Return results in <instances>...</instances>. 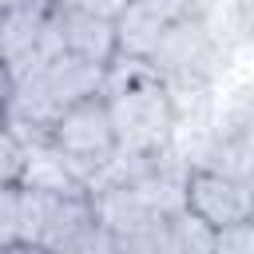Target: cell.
Masks as SVG:
<instances>
[{"label": "cell", "instance_id": "obj_2", "mask_svg": "<svg viewBox=\"0 0 254 254\" xmlns=\"http://www.w3.org/2000/svg\"><path fill=\"white\" fill-rule=\"evenodd\" d=\"M107 83V67L91 64L83 56H56L52 64H40L28 71L8 95H4V119L28 131L52 135V127L83 99L99 95Z\"/></svg>", "mask_w": 254, "mask_h": 254}, {"label": "cell", "instance_id": "obj_7", "mask_svg": "<svg viewBox=\"0 0 254 254\" xmlns=\"http://www.w3.org/2000/svg\"><path fill=\"white\" fill-rule=\"evenodd\" d=\"M187 206L194 214H202L210 226H218V230L222 226H234V222H246L250 218V206H254V183L190 163V175H187Z\"/></svg>", "mask_w": 254, "mask_h": 254}, {"label": "cell", "instance_id": "obj_10", "mask_svg": "<svg viewBox=\"0 0 254 254\" xmlns=\"http://www.w3.org/2000/svg\"><path fill=\"white\" fill-rule=\"evenodd\" d=\"M171 218H155V222H147V226H139L131 234H119L115 238V254H179Z\"/></svg>", "mask_w": 254, "mask_h": 254}, {"label": "cell", "instance_id": "obj_5", "mask_svg": "<svg viewBox=\"0 0 254 254\" xmlns=\"http://www.w3.org/2000/svg\"><path fill=\"white\" fill-rule=\"evenodd\" d=\"M52 143L60 147V155L67 159V167L87 183H91L119 159V135H115V119L107 107V95H91L83 103H75L56 127H52Z\"/></svg>", "mask_w": 254, "mask_h": 254}, {"label": "cell", "instance_id": "obj_4", "mask_svg": "<svg viewBox=\"0 0 254 254\" xmlns=\"http://www.w3.org/2000/svg\"><path fill=\"white\" fill-rule=\"evenodd\" d=\"M151 64L167 79V87L175 91L179 107H183L187 95L198 99V103H206L210 87H214V75L222 67V44H218V36L210 28V12L179 20L159 40V48L151 52Z\"/></svg>", "mask_w": 254, "mask_h": 254}, {"label": "cell", "instance_id": "obj_18", "mask_svg": "<svg viewBox=\"0 0 254 254\" xmlns=\"http://www.w3.org/2000/svg\"><path fill=\"white\" fill-rule=\"evenodd\" d=\"M250 222H254V206H250Z\"/></svg>", "mask_w": 254, "mask_h": 254}, {"label": "cell", "instance_id": "obj_1", "mask_svg": "<svg viewBox=\"0 0 254 254\" xmlns=\"http://www.w3.org/2000/svg\"><path fill=\"white\" fill-rule=\"evenodd\" d=\"M115 135H119V155H159L171 151L175 127H179V103L167 79L155 71L151 60L139 56H119L107 67L103 83Z\"/></svg>", "mask_w": 254, "mask_h": 254}, {"label": "cell", "instance_id": "obj_13", "mask_svg": "<svg viewBox=\"0 0 254 254\" xmlns=\"http://www.w3.org/2000/svg\"><path fill=\"white\" fill-rule=\"evenodd\" d=\"M214 254H254V222H234L222 226L214 238Z\"/></svg>", "mask_w": 254, "mask_h": 254}, {"label": "cell", "instance_id": "obj_6", "mask_svg": "<svg viewBox=\"0 0 254 254\" xmlns=\"http://www.w3.org/2000/svg\"><path fill=\"white\" fill-rule=\"evenodd\" d=\"M210 0H131L127 12L119 16V56H139L151 60L159 40L190 16H206Z\"/></svg>", "mask_w": 254, "mask_h": 254}, {"label": "cell", "instance_id": "obj_3", "mask_svg": "<svg viewBox=\"0 0 254 254\" xmlns=\"http://www.w3.org/2000/svg\"><path fill=\"white\" fill-rule=\"evenodd\" d=\"M20 242H36L48 254H115V234L103 226L91 194L32 187L20 194Z\"/></svg>", "mask_w": 254, "mask_h": 254}, {"label": "cell", "instance_id": "obj_14", "mask_svg": "<svg viewBox=\"0 0 254 254\" xmlns=\"http://www.w3.org/2000/svg\"><path fill=\"white\" fill-rule=\"evenodd\" d=\"M131 0H64V8H75V12H87V16H99V20H115L127 12Z\"/></svg>", "mask_w": 254, "mask_h": 254}, {"label": "cell", "instance_id": "obj_17", "mask_svg": "<svg viewBox=\"0 0 254 254\" xmlns=\"http://www.w3.org/2000/svg\"><path fill=\"white\" fill-rule=\"evenodd\" d=\"M32 4H52V0H0V12L4 8H32Z\"/></svg>", "mask_w": 254, "mask_h": 254}, {"label": "cell", "instance_id": "obj_15", "mask_svg": "<svg viewBox=\"0 0 254 254\" xmlns=\"http://www.w3.org/2000/svg\"><path fill=\"white\" fill-rule=\"evenodd\" d=\"M238 28L254 44V0H238Z\"/></svg>", "mask_w": 254, "mask_h": 254}, {"label": "cell", "instance_id": "obj_19", "mask_svg": "<svg viewBox=\"0 0 254 254\" xmlns=\"http://www.w3.org/2000/svg\"><path fill=\"white\" fill-rule=\"evenodd\" d=\"M52 4H64V0H52Z\"/></svg>", "mask_w": 254, "mask_h": 254}, {"label": "cell", "instance_id": "obj_12", "mask_svg": "<svg viewBox=\"0 0 254 254\" xmlns=\"http://www.w3.org/2000/svg\"><path fill=\"white\" fill-rule=\"evenodd\" d=\"M28 167V139L12 127H4L0 135V183H20Z\"/></svg>", "mask_w": 254, "mask_h": 254}, {"label": "cell", "instance_id": "obj_16", "mask_svg": "<svg viewBox=\"0 0 254 254\" xmlns=\"http://www.w3.org/2000/svg\"><path fill=\"white\" fill-rule=\"evenodd\" d=\"M0 254H48V250L36 242H12V246H0Z\"/></svg>", "mask_w": 254, "mask_h": 254}, {"label": "cell", "instance_id": "obj_9", "mask_svg": "<svg viewBox=\"0 0 254 254\" xmlns=\"http://www.w3.org/2000/svg\"><path fill=\"white\" fill-rule=\"evenodd\" d=\"M56 24H60L64 48L71 56H83V60L103 64V67H111L119 60V24L115 20H99V16L56 4Z\"/></svg>", "mask_w": 254, "mask_h": 254}, {"label": "cell", "instance_id": "obj_8", "mask_svg": "<svg viewBox=\"0 0 254 254\" xmlns=\"http://www.w3.org/2000/svg\"><path fill=\"white\" fill-rule=\"evenodd\" d=\"M52 4H32V8H4L0 12V60H4V95L32 71L44 28H48Z\"/></svg>", "mask_w": 254, "mask_h": 254}, {"label": "cell", "instance_id": "obj_11", "mask_svg": "<svg viewBox=\"0 0 254 254\" xmlns=\"http://www.w3.org/2000/svg\"><path fill=\"white\" fill-rule=\"evenodd\" d=\"M171 222H175V242H179V254H214L218 226H210L202 214H194L190 206H183Z\"/></svg>", "mask_w": 254, "mask_h": 254}]
</instances>
